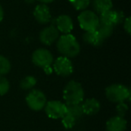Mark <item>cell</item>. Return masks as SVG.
Returning a JSON list of instances; mask_svg holds the SVG:
<instances>
[{"label": "cell", "mask_w": 131, "mask_h": 131, "mask_svg": "<svg viewBox=\"0 0 131 131\" xmlns=\"http://www.w3.org/2000/svg\"><path fill=\"white\" fill-rule=\"evenodd\" d=\"M66 106H67V113L71 115V116L75 117L77 119L84 115L81 103H75V104L66 103Z\"/></svg>", "instance_id": "obj_17"}, {"label": "cell", "mask_w": 131, "mask_h": 131, "mask_svg": "<svg viewBox=\"0 0 131 131\" xmlns=\"http://www.w3.org/2000/svg\"><path fill=\"white\" fill-rule=\"evenodd\" d=\"M113 29H114V27H112V26L106 25V24H101L100 23V24H99V26H98V28H97L96 31H98V33L100 34V36L102 37L104 40H105L106 39H108L109 37H111V35L112 34Z\"/></svg>", "instance_id": "obj_19"}, {"label": "cell", "mask_w": 131, "mask_h": 131, "mask_svg": "<svg viewBox=\"0 0 131 131\" xmlns=\"http://www.w3.org/2000/svg\"><path fill=\"white\" fill-rule=\"evenodd\" d=\"M25 101L28 107L34 111L43 110L48 102L45 93L37 89H31L26 96Z\"/></svg>", "instance_id": "obj_5"}, {"label": "cell", "mask_w": 131, "mask_h": 131, "mask_svg": "<svg viewBox=\"0 0 131 131\" xmlns=\"http://www.w3.org/2000/svg\"><path fill=\"white\" fill-rule=\"evenodd\" d=\"M45 113L47 116L53 119H59L67 114V106L66 103L60 101H49L47 102L45 107Z\"/></svg>", "instance_id": "obj_7"}, {"label": "cell", "mask_w": 131, "mask_h": 131, "mask_svg": "<svg viewBox=\"0 0 131 131\" xmlns=\"http://www.w3.org/2000/svg\"><path fill=\"white\" fill-rule=\"evenodd\" d=\"M127 111H128V106L127 104L125 102H118L117 103V106H116V111H117V114L118 116L119 117H125L126 114H127Z\"/></svg>", "instance_id": "obj_24"}, {"label": "cell", "mask_w": 131, "mask_h": 131, "mask_svg": "<svg viewBox=\"0 0 131 131\" xmlns=\"http://www.w3.org/2000/svg\"><path fill=\"white\" fill-rule=\"evenodd\" d=\"M59 37V31L54 24L45 27L40 32V40L42 44L46 46H50L57 41Z\"/></svg>", "instance_id": "obj_10"}, {"label": "cell", "mask_w": 131, "mask_h": 131, "mask_svg": "<svg viewBox=\"0 0 131 131\" xmlns=\"http://www.w3.org/2000/svg\"><path fill=\"white\" fill-rule=\"evenodd\" d=\"M99 20L101 24L114 27L117 24L123 23V21L125 20V15L121 11H116V10L111 9L99 15Z\"/></svg>", "instance_id": "obj_9"}, {"label": "cell", "mask_w": 131, "mask_h": 131, "mask_svg": "<svg viewBox=\"0 0 131 131\" xmlns=\"http://www.w3.org/2000/svg\"><path fill=\"white\" fill-rule=\"evenodd\" d=\"M93 7L95 13L102 15L112 9L113 3L111 0H93Z\"/></svg>", "instance_id": "obj_16"}, {"label": "cell", "mask_w": 131, "mask_h": 131, "mask_svg": "<svg viewBox=\"0 0 131 131\" xmlns=\"http://www.w3.org/2000/svg\"><path fill=\"white\" fill-rule=\"evenodd\" d=\"M31 61L38 68L44 70L48 68H50L54 61V58L49 50L43 48H40L33 51L31 55Z\"/></svg>", "instance_id": "obj_6"}, {"label": "cell", "mask_w": 131, "mask_h": 131, "mask_svg": "<svg viewBox=\"0 0 131 131\" xmlns=\"http://www.w3.org/2000/svg\"><path fill=\"white\" fill-rule=\"evenodd\" d=\"M106 98L111 102H123L130 98L131 92L127 86L121 84H113L105 89Z\"/></svg>", "instance_id": "obj_3"}, {"label": "cell", "mask_w": 131, "mask_h": 131, "mask_svg": "<svg viewBox=\"0 0 131 131\" xmlns=\"http://www.w3.org/2000/svg\"><path fill=\"white\" fill-rule=\"evenodd\" d=\"M68 1L78 11L86 10L91 3V0H68Z\"/></svg>", "instance_id": "obj_21"}, {"label": "cell", "mask_w": 131, "mask_h": 131, "mask_svg": "<svg viewBox=\"0 0 131 131\" xmlns=\"http://www.w3.org/2000/svg\"><path fill=\"white\" fill-rule=\"evenodd\" d=\"M57 49L58 52L66 58H75L80 53L81 47L78 40L71 33L63 34L57 40Z\"/></svg>", "instance_id": "obj_1"}, {"label": "cell", "mask_w": 131, "mask_h": 131, "mask_svg": "<svg viewBox=\"0 0 131 131\" xmlns=\"http://www.w3.org/2000/svg\"><path fill=\"white\" fill-rule=\"evenodd\" d=\"M37 84V80L32 75H27L24 78H23L20 82V87L22 90L27 91V90H31L33 89L35 85Z\"/></svg>", "instance_id": "obj_18"}, {"label": "cell", "mask_w": 131, "mask_h": 131, "mask_svg": "<svg viewBox=\"0 0 131 131\" xmlns=\"http://www.w3.org/2000/svg\"><path fill=\"white\" fill-rule=\"evenodd\" d=\"M54 24L58 30V31L63 34H68L72 31L74 28V24L72 18L68 15H61L58 16L54 21Z\"/></svg>", "instance_id": "obj_12"}, {"label": "cell", "mask_w": 131, "mask_h": 131, "mask_svg": "<svg viewBox=\"0 0 131 131\" xmlns=\"http://www.w3.org/2000/svg\"><path fill=\"white\" fill-rule=\"evenodd\" d=\"M41 4H49V3H52L53 1H55V0H39Z\"/></svg>", "instance_id": "obj_27"}, {"label": "cell", "mask_w": 131, "mask_h": 131, "mask_svg": "<svg viewBox=\"0 0 131 131\" xmlns=\"http://www.w3.org/2000/svg\"><path fill=\"white\" fill-rule=\"evenodd\" d=\"M83 40L85 43L94 46V47L101 46L104 42V40L100 36L97 31H85L83 35Z\"/></svg>", "instance_id": "obj_15"}, {"label": "cell", "mask_w": 131, "mask_h": 131, "mask_svg": "<svg viewBox=\"0 0 131 131\" xmlns=\"http://www.w3.org/2000/svg\"><path fill=\"white\" fill-rule=\"evenodd\" d=\"M4 19V8H3L2 5L0 4V23L2 22Z\"/></svg>", "instance_id": "obj_26"}, {"label": "cell", "mask_w": 131, "mask_h": 131, "mask_svg": "<svg viewBox=\"0 0 131 131\" xmlns=\"http://www.w3.org/2000/svg\"><path fill=\"white\" fill-rule=\"evenodd\" d=\"M77 20L79 26L84 31H96L100 24V20L97 14L91 10H84L79 14Z\"/></svg>", "instance_id": "obj_4"}, {"label": "cell", "mask_w": 131, "mask_h": 131, "mask_svg": "<svg viewBox=\"0 0 131 131\" xmlns=\"http://www.w3.org/2000/svg\"><path fill=\"white\" fill-rule=\"evenodd\" d=\"M81 105H82L84 114L88 115V116L97 114V113L100 111V109H101L100 102L95 98L86 99V100L83 101V102H81Z\"/></svg>", "instance_id": "obj_14"}, {"label": "cell", "mask_w": 131, "mask_h": 131, "mask_svg": "<svg viewBox=\"0 0 131 131\" xmlns=\"http://www.w3.org/2000/svg\"><path fill=\"white\" fill-rule=\"evenodd\" d=\"M61 122H62V125L65 128L67 129H70L75 125V122H77V118L75 117L71 116L69 114H67L61 118Z\"/></svg>", "instance_id": "obj_22"}, {"label": "cell", "mask_w": 131, "mask_h": 131, "mask_svg": "<svg viewBox=\"0 0 131 131\" xmlns=\"http://www.w3.org/2000/svg\"><path fill=\"white\" fill-rule=\"evenodd\" d=\"M35 20L40 24H47L51 21V14L49 7L46 4H40L35 6L33 10Z\"/></svg>", "instance_id": "obj_11"}, {"label": "cell", "mask_w": 131, "mask_h": 131, "mask_svg": "<svg viewBox=\"0 0 131 131\" xmlns=\"http://www.w3.org/2000/svg\"><path fill=\"white\" fill-rule=\"evenodd\" d=\"M10 89V84L9 81L4 77L0 75V96L6 94Z\"/></svg>", "instance_id": "obj_23"}, {"label": "cell", "mask_w": 131, "mask_h": 131, "mask_svg": "<svg viewBox=\"0 0 131 131\" xmlns=\"http://www.w3.org/2000/svg\"><path fill=\"white\" fill-rule=\"evenodd\" d=\"M11 70V63L9 59L3 55H0V75H6Z\"/></svg>", "instance_id": "obj_20"}, {"label": "cell", "mask_w": 131, "mask_h": 131, "mask_svg": "<svg viewBox=\"0 0 131 131\" xmlns=\"http://www.w3.org/2000/svg\"><path fill=\"white\" fill-rule=\"evenodd\" d=\"M123 27L125 31L128 35L131 34V19L130 17H127L125 20L123 21Z\"/></svg>", "instance_id": "obj_25"}, {"label": "cell", "mask_w": 131, "mask_h": 131, "mask_svg": "<svg viewBox=\"0 0 131 131\" xmlns=\"http://www.w3.org/2000/svg\"><path fill=\"white\" fill-rule=\"evenodd\" d=\"M63 98L67 104L81 103L84 98V91L82 84L75 80L69 81L64 88Z\"/></svg>", "instance_id": "obj_2"}, {"label": "cell", "mask_w": 131, "mask_h": 131, "mask_svg": "<svg viewBox=\"0 0 131 131\" xmlns=\"http://www.w3.org/2000/svg\"><path fill=\"white\" fill-rule=\"evenodd\" d=\"M53 68L54 72L58 75L60 77H69L72 75L74 71V67L70 58H66V57H58V58L53 61Z\"/></svg>", "instance_id": "obj_8"}, {"label": "cell", "mask_w": 131, "mask_h": 131, "mask_svg": "<svg viewBox=\"0 0 131 131\" xmlns=\"http://www.w3.org/2000/svg\"><path fill=\"white\" fill-rule=\"evenodd\" d=\"M127 120L123 117L114 116L106 122V131H125L127 129Z\"/></svg>", "instance_id": "obj_13"}]
</instances>
